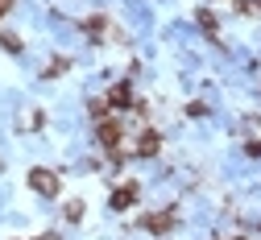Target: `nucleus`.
<instances>
[{
  "label": "nucleus",
  "mask_w": 261,
  "mask_h": 240,
  "mask_svg": "<svg viewBox=\"0 0 261 240\" xmlns=\"http://www.w3.org/2000/svg\"><path fill=\"white\" fill-rule=\"evenodd\" d=\"M29 186H34L42 199H54V195H58V174H54V170L34 166V170H29Z\"/></svg>",
  "instance_id": "obj_1"
},
{
  "label": "nucleus",
  "mask_w": 261,
  "mask_h": 240,
  "mask_svg": "<svg viewBox=\"0 0 261 240\" xmlns=\"http://www.w3.org/2000/svg\"><path fill=\"white\" fill-rule=\"evenodd\" d=\"M100 124V145L112 153V157H120V124L112 120V116H104V120H95Z\"/></svg>",
  "instance_id": "obj_2"
},
{
  "label": "nucleus",
  "mask_w": 261,
  "mask_h": 240,
  "mask_svg": "<svg viewBox=\"0 0 261 240\" xmlns=\"http://www.w3.org/2000/svg\"><path fill=\"white\" fill-rule=\"evenodd\" d=\"M141 228L153 236H166L174 228V211H149V216H141Z\"/></svg>",
  "instance_id": "obj_3"
},
{
  "label": "nucleus",
  "mask_w": 261,
  "mask_h": 240,
  "mask_svg": "<svg viewBox=\"0 0 261 240\" xmlns=\"http://www.w3.org/2000/svg\"><path fill=\"white\" fill-rule=\"evenodd\" d=\"M158 149H162V137H158L153 128H145V132L137 137V157H153Z\"/></svg>",
  "instance_id": "obj_4"
},
{
  "label": "nucleus",
  "mask_w": 261,
  "mask_h": 240,
  "mask_svg": "<svg viewBox=\"0 0 261 240\" xmlns=\"http://www.w3.org/2000/svg\"><path fill=\"white\" fill-rule=\"evenodd\" d=\"M133 199H137V182H124V186L112 195V211H124V207H133Z\"/></svg>",
  "instance_id": "obj_5"
},
{
  "label": "nucleus",
  "mask_w": 261,
  "mask_h": 240,
  "mask_svg": "<svg viewBox=\"0 0 261 240\" xmlns=\"http://www.w3.org/2000/svg\"><path fill=\"white\" fill-rule=\"evenodd\" d=\"M108 104H116V108H133V91H128V83H116V87L108 91Z\"/></svg>",
  "instance_id": "obj_6"
},
{
  "label": "nucleus",
  "mask_w": 261,
  "mask_h": 240,
  "mask_svg": "<svg viewBox=\"0 0 261 240\" xmlns=\"http://www.w3.org/2000/svg\"><path fill=\"white\" fill-rule=\"evenodd\" d=\"M0 50H5V54H21V50H25V42L17 38V33H0Z\"/></svg>",
  "instance_id": "obj_7"
},
{
  "label": "nucleus",
  "mask_w": 261,
  "mask_h": 240,
  "mask_svg": "<svg viewBox=\"0 0 261 240\" xmlns=\"http://www.w3.org/2000/svg\"><path fill=\"white\" fill-rule=\"evenodd\" d=\"M67 66H71V58H54V62L46 66V79H58L62 71H67Z\"/></svg>",
  "instance_id": "obj_8"
},
{
  "label": "nucleus",
  "mask_w": 261,
  "mask_h": 240,
  "mask_svg": "<svg viewBox=\"0 0 261 240\" xmlns=\"http://www.w3.org/2000/svg\"><path fill=\"white\" fill-rule=\"evenodd\" d=\"M187 116H191V120H203V116H207V104H203V99H191V104H187Z\"/></svg>",
  "instance_id": "obj_9"
},
{
  "label": "nucleus",
  "mask_w": 261,
  "mask_h": 240,
  "mask_svg": "<svg viewBox=\"0 0 261 240\" xmlns=\"http://www.w3.org/2000/svg\"><path fill=\"white\" fill-rule=\"evenodd\" d=\"M62 216H67L71 224H79V220H83V203H79V199H71V203H67V211H62Z\"/></svg>",
  "instance_id": "obj_10"
},
{
  "label": "nucleus",
  "mask_w": 261,
  "mask_h": 240,
  "mask_svg": "<svg viewBox=\"0 0 261 240\" xmlns=\"http://www.w3.org/2000/svg\"><path fill=\"white\" fill-rule=\"evenodd\" d=\"M91 116L104 120V116H108V99H91Z\"/></svg>",
  "instance_id": "obj_11"
},
{
  "label": "nucleus",
  "mask_w": 261,
  "mask_h": 240,
  "mask_svg": "<svg viewBox=\"0 0 261 240\" xmlns=\"http://www.w3.org/2000/svg\"><path fill=\"white\" fill-rule=\"evenodd\" d=\"M199 25H203L212 38H216V13H207V9H203V13H199Z\"/></svg>",
  "instance_id": "obj_12"
},
{
  "label": "nucleus",
  "mask_w": 261,
  "mask_h": 240,
  "mask_svg": "<svg viewBox=\"0 0 261 240\" xmlns=\"http://www.w3.org/2000/svg\"><path fill=\"white\" fill-rule=\"evenodd\" d=\"M104 25H108V21H104V17H87V21H83V29H87V33H100V29H104Z\"/></svg>",
  "instance_id": "obj_13"
},
{
  "label": "nucleus",
  "mask_w": 261,
  "mask_h": 240,
  "mask_svg": "<svg viewBox=\"0 0 261 240\" xmlns=\"http://www.w3.org/2000/svg\"><path fill=\"white\" fill-rule=\"evenodd\" d=\"M21 128H42V112H34V116H25V120H21Z\"/></svg>",
  "instance_id": "obj_14"
},
{
  "label": "nucleus",
  "mask_w": 261,
  "mask_h": 240,
  "mask_svg": "<svg viewBox=\"0 0 261 240\" xmlns=\"http://www.w3.org/2000/svg\"><path fill=\"white\" fill-rule=\"evenodd\" d=\"M249 157H261V141H249Z\"/></svg>",
  "instance_id": "obj_15"
},
{
  "label": "nucleus",
  "mask_w": 261,
  "mask_h": 240,
  "mask_svg": "<svg viewBox=\"0 0 261 240\" xmlns=\"http://www.w3.org/2000/svg\"><path fill=\"white\" fill-rule=\"evenodd\" d=\"M9 9H13V0H0V17H5Z\"/></svg>",
  "instance_id": "obj_16"
},
{
  "label": "nucleus",
  "mask_w": 261,
  "mask_h": 240,
  "mask_svg": "<svg viewBox=\"0 0 261 240\" xmlns=\"http://www.w3.org/2000/svg\"><path fill=\"white\" fill-rule=\"evenodd\" d=\"M38 240H58V236H54V232H46V236H38Z\"/></svg>",
  "instance_id": "obj_17"
}]
</instances>
